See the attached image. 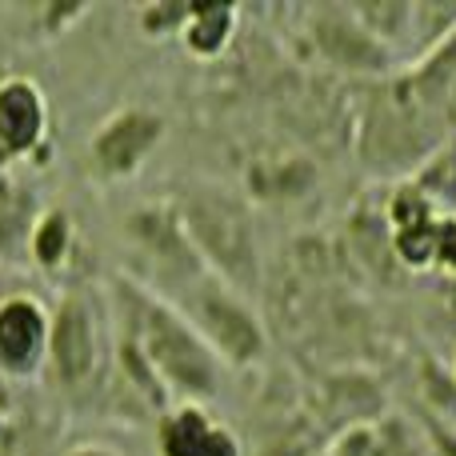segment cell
<instances>
[{
    "label": "cell",
    "instance_id": "obj_1",
    "mask_svg": "<svg viewBox=\"0 0 456 456\" xmlns=\"http://www.w3.org/2000/svg\"><path fill=\"white\" fill-rule=\"evenodd\" d=\"M109 321L120 337L133 340V348L141 353V361L149 364V372L160 380L173 404H205L221 396L224 364L216 361L213 348L200 340V332L173 300L157 297L128 276H117L109 292Z\"/></svg>",
    "mask_w": 456,
    "mask_h": 456
},
{
    "label": "cell",
    "instance_id": "obj_2",
    "mask_svg": "<svg viewBox=\"0 0 456 456\" xmlns=\"http://www.w3.org/2000/svg\"><path fill=\"white\" fill-rule=\"evenodd\" d=\"M176 205V216L184 224V236L197 248L205 273L224 281L236 292L260 289V236L248 205L240 192L216 189V184H197Z\"/></svg>",
    "mask_w": 456,
    "mask_h": 456
},
{
    "label": "cell",
    "instance_id": "obj_3",
    "mask_svg": "<svg viewBox=\"0 0 456 456\" xmlns=\"http://www.w3.org/2000/svg\"><path fill=\"white\" fill-rule=\"evenodd\" d=\"M112 356L109 297L93 284H69L48 308V364L45 372L61 393L101 388Z\"/></svg>",
    "mask_w": 456,
    "mask_h": 456
},
{
    "label": "cell",
    "instance_id": "obj_4",
    "mask_svg": "<svg viewBox=\"0 0 456 456\" xmlns=\"http://www.w3.org/2000/svg\"><path fill=\"white\" fill-rule=\"evenodd\" d=\"M173 305L189 316V324L200 332V340L213 348V356L224 369L248 372L268 361V329L260 313L244 292L228 289L213 273L192 281Z\"/></svg>",
    "mask_w": 456,
    "mask_h": 456
},
{
    "label": "cell",
    "instance_id": "obj_5",
    "mask_svg": "<svg viewBox=\"0 0 456 456\" xmlns=\"http://www.w3.org/2000/svg\"><path fill=\"white\" fill-rule=\"evenodd\" d=\"M125 244L141 268L128 273V281L144 284L149 292L165 300H176L192 281L205 276L197 248L184 236V224L176 216L173 200H149V205H136L125 216Z\"/></svg>",
    "mask_w": 456,
    "mask_h": 456
},
{
    "label": "cell",
    "instance_id": "obj_6",
    "mask_svg": "<svg viewBox=\"0 0 456 456\" xmlns=\"http://www.w3.org/2000/svg\"><path fill=\"white\" fill-rule=\"evenodd\" d=\"M165 117L144 104H125L88 136V173L104 184H125L149 165L165 141Z\"/></svg>",
    "mask_w": 456,
    "mask_h": 456
},
{
    "label": "cell",
    "instance_id": "obj_7",
    "mask_svg": "<svg viewBox=\"0 0 456 456\" xmlns=\"http://www.w3.org/2000/svg\"><path fill=\"white\" fill-rule=\"evenodd\" d=\"M305 28L313 40L316 56L340 72H361V77H393L396 61L353 12L348 4H324V8H305Z\"/></svg>",
    "mask_w": 456,
    "mask_h": 456
},
{
    "label": "cell",
    "instance_id": "obj_8",
    "mask_svg": "<svg viewBox=\"0 0 456 456\" xmlns=\"http://www.w3.org/2000/svg\"><path fill=\"white\" fill-rule=\"evenodd\" d=\"M305 412L313 417V425L321 428V433L337 436V433H345V428L380 420L388 412V401L369 372L332 369L313 380V388H308V396H305Z\"/></svg>",
    "mask_w": 456,
    "mask_h": 456
},
{
    "label": "cell",
    "instance_id": "obj_9",
    "mask_svg": "<svg viewBox=\"0 0 456 456\" xmlns=\"http://www.w3.org/2000/svg\"><path fill=\"white\" fill-rule=\"evenodd\" d=\"M48 364V305L32 292L0 297V377L28 385Z\"/></svg>",
    "mask_w": 456,
    "mask_h": 456
},
{
    "label": "cell",
    "instance_id": "obj_10",
    "mask_svg": "<svg viewBox=\"0 0 456 456\" xmlns=\"http://www.w3.org/2000/svg\"><path fill=\"white\" fill-rule=\"evenodd\" d=\"M48 96L32 77L0 80V152L32 160L48 149Z\"/></svg>",
    "mask_w": 456,
    "mask_h": 456
},
{
    "label": "cell",
    "instance_id": "obj_11",
    "mask_svg": "<svg viewBox=\"0 0 456 456\" xmlns=\"http://www.w3.org/2000/svg\"><path fill=\"white\" fill-rule=\"evenodd\" d=\"M77 240H80V232H77V221H72L69 208L64 205H40L37 221H32V228H28V240H24V256H28L40 273L56 276L72 265V256H77Z\"/></svg>",
    "mask_w": 456,
    "mask_h": 456
},
{
    "label": "cell",
    "instance_id": "obj_12",
    "mask_svg": "<svg viewBox=\"0 0 456 456\" xmlns=\"http://www.w3.org/2000/svg\"><path fill=\"white\" fill-rule=\"evenodd\" d=\"M236 20H240V8L236 4H189L184 8V20L176 28L184 53L197 56V61H216L224 56V48L236 40Z\"/></svg>",
    "mask_w": 456,
    "mask_h": 456
},
{
    "label": "cell",
    "instance_id": "obj_13",
    "mask_svg": "<svg viewBox=\"0 0 456 456\" xmlns=\"http://www.w3.org/2000/svg\"><path fill=\"white\" fill-rule=\"evenodd\" d=\"M213 428L216 417L205 404L176 401L152 420V444H157V456H200Z\"/></svg>",
    "mask_w": 456,
    "mask_h": 456
},
{
    "label": "cell",
    "instance_id": "obj_14",
    "mask_svg": "<svg viewBox=\"0 0 456 456\" xmlns=\"http://www.w3.org/2000/svg\"><path fill=\"white\" fill-rule=\"evenodd\" d=\"M324 452V433L313 425L308 412H281L273 425L265 428L256 444V456H321Z\"/></svg>",
    "mask_w": 456,
    "mask_h": 456
},
{
    "label": "cell",
    "instance_id": "obj_15",
    "mask_svg": "<svg viewBox=\"0 0 456 456\" xmlns=\"http://www.w3.org/2000/svg\"><path fill=\"white\" fill-rule=\"evenodd\" d=\"M40 205L12 181H0V252H16L28 240V228L37 221Z\"/></svg>",
    "mask_w": 456,
    "mask_h": 456
},
{
    "label": "cell",
    "instance_id": "obj_16",
    "mask_svg": "<svg viewBox=\"0 0 456 456\" xmlns=\"http://www.w3.org/2000/svg\"><path fill=\"white\" fill-rule=\"evenodd\" d=\"M200 456H248V449H244V441H240V433H236V428H228L224 420H216V428L208 433L205 452H200Z\"/></svg>",
    "mask_w": 456,
    "mask_h": 456
},
{
    "label": "cell",
    "instance_id": "obj_17",
    "mask_svg": "<svg viewBox=\"0 0 456 456\" xmlns=\"http://www.w3.org/2000/svg\"><path fill=\"white\" fill-rule=\"evenodd\" d=\"M64 456H120L112 444H96V441H85V444H72Z\"/></svg>",
    "mask_w": 456,
    "mask_h": 456
},
{
    "label": "cell",
    "instance_id": "obj_18",
    "mask_svg": "<svg viewBox=\"0 0 456 456\" xmlns=\"http://www.w3.org/2000/svg\"><path fill=\"white\" fill-rule=\"evenodd\" d=\"M4 436H8V417H4V409H0V444H4Z\"/></svg>",
    "mask_w": 456,
    "mask_h": 456
},
{
    "label": "cell",
    "instance_id": "obj_19",
    "mask_svg": "<svg viewBox=\"0 0 456 456\" xmlns=\"http://www.w3.org/2000/svg\"><path fill=\"white\" fill-rule=\"evenodd\" d=\"M452 388H456V353H452Z\"/></svg>",
    "mask_w": 456,
    "mask_h": 456
},
{
    "label": "cell",
    "instance_id": "obj_20",
    "mask_svg": "<svg viewBox=\"0 0 456 456\" xmlns=\"http://www.w3.org/2000/svg\"><path fill=\"white\" fill-rule=\"evenodd\" d=\"M321 456H332V452H329V449H324V452H321Z\"/></svg>",
    "mask_w": 456,
    "mask_h": 456
},
{
    "label": "cell",
    "instance_id": "obj_21",
    "mask_svg": "<svg viewBox=\"0 0 456 456\" xmlns=\"http://www.w3.org/2000/svg\"><path fill=\"white\" fill-rule=\"evenodd\" d=\"M0 297H4V292H0Z\"/></svg>",
    "mask_w": 456,
    "mask_h": 456
}]
</instances>
